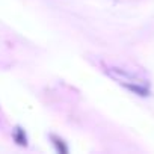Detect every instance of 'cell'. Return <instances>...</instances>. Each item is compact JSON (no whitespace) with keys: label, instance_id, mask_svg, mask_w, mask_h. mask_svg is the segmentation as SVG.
Instances as JSON below:
<instances>
[{"label":"cell","instance_id":"1","mask_svg":"<svg viewBox=\"0 0 154 154\" xmlns=\"http://www.w3.org/2000/svg\"><path fill=\"white\" fill-rule=\"evenodd\" d=\"M12 137H14V140H15L20 146H26V145H27V134H26V131H24L20 125H17V127L14 128Z\"/></svg>","mask_w":154,"mask_h":154},{"label":"cell","instance_id":"2","mask_svg":"<svg viewBox=\"0 0 154 154\" xmlns=\"http://www.w3.org/2000/svg\"><path fill=\"white\" fill-rule=\"evenodd\" d=\"M50 140H51L53 146L56 148V151L59 154H66L68 152V146H66V143H65V140L62 137H59L56 134H50Z\"/></svg>","mask_w":154,"mask_h":154},{"label":"cell","instance_id":"3","mask_svg":"<svg viewBox=\"0 0 154 154\" xmlns=\"http://www.w3.org/2000/svg\"><path fill=\"white\" fill-rule=\"evenodd\" d=\"M119 83H122L128 91H131V92H134L137 95H142V97L148 95V89L146 88H142V86H137V85H130V83H125V82H119Z\"/></svg>","mask_w":154,"mask_h":154}]
</instances>
